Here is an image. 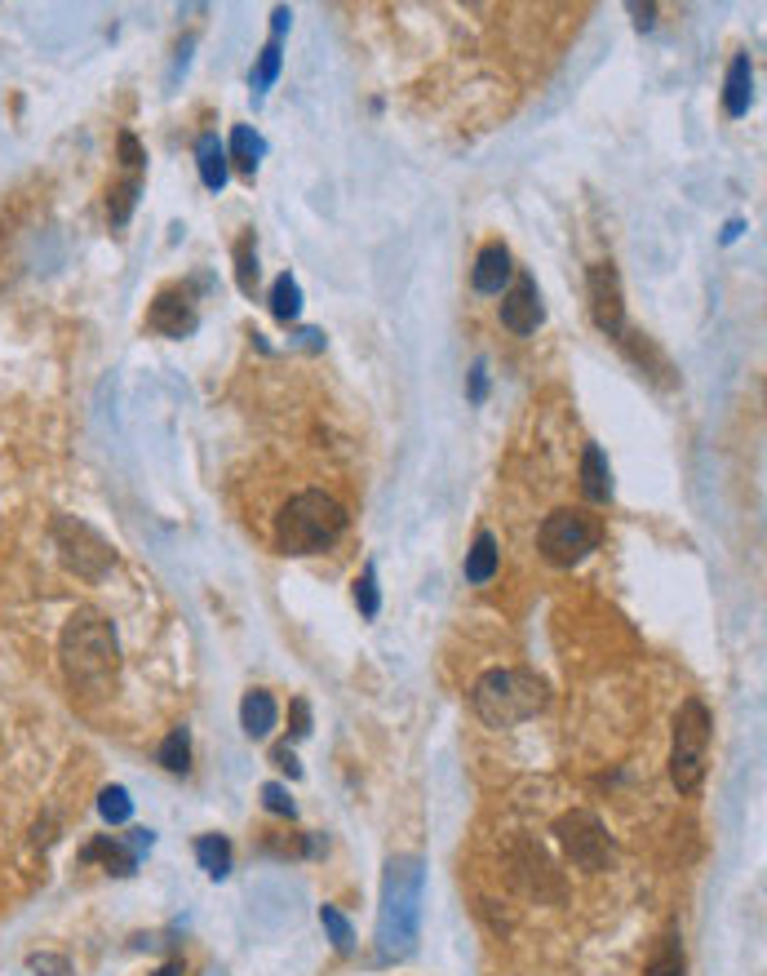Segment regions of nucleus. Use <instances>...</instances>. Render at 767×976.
Here are the masks:
<instances>
[{
	"label": "nucleus",
	"instance_id": "obj_38",
	"mask_svg": "<svg viewBox=\"0 0 767 976\" xmlns=\"http://www.w3.org/2000/svg\"><path fill=\"white\" fill-rule=\"evenodd\" d=\"M289 19H293V14H289L285 5H280V10H275V14H271V40H280V36L289 32Z\"/></svg>",
	"mask_w": 767,
	"mask_h": 976
},
{
	"label": "nucleus",
	"instance_id": "obj_6",
	"mask_svg": "<svg viewBox=\"0 0 767 976\" xmlns=\"http://www.w3.org/2000/svg\"><path fill=\"white\" fill-rule=\"evenodd\" d=\"M599 538H603L599 519H590L586 510H554V515L541 519V529H537V546H541V555H546L550 564H560V568L582 564V559L599 546Z\"/></svg>",
	"mask_w": 767,
	"mask_h": 976
},
{
	"label": "nucleus",
	"instance_id": "obj_26",
	"mask_svg": "<svg viewBox=\"0 0 767 976\" xmlns=\"http://www.w3.org/2000/svg\"><path fill=\"white\" fill-rule=\"evenodd\" d=\"M98 812H103L107 826H124V821L133 817V799H129V791H124V786H107V791L98 795Z\"/></svg>",
	"mask_w": 767,
	"mask_h": 976
},
{
	"label": "nucleus",
	"instance_id": "obj_34",
	"mask_svg": "<svg viewBox=\"0 0 767 976\" xmlns=\"http://www.w3.org/2000/svg\"><path fill=\"white\" fill-rule=\"evenodd\" d=\"M271 763L280 768V772H289V776H302V763H298V755H293L289 746H275V750H271Z\"/></svg>",
	"mask_w": 767,
	"mask_h": 976
},
{
	"label": "nucleus",
	"instance_id": "obj_8",
	"mask_svg": "<svg viewBox=\"0 0 767 976\" xmlns=\"http://www.w3.org/2000/svg\"><path fill=\"white\" fill-rule=\"evenodd\" d=\"M554 834H560L564 853H568V861L577 870L599 875V870L612 866V839H608V830H603V821L595 812H586V808L564 812L560 821H554Z\"/></svg>",
	"mask_w": 767,
	"mask_h": 976
},
{
	"label": "nucleus",
	"instance_id": "obj_40",
	"mask_svg": "<svg viewBox=\"0 0 767 976\" xmlns=\"http://www.w3.org/2000/svg\"><path fill=\"white\" fill-rule=\"evenodd\" d=\"M152 976H182V959H173V963H165L160 972H152Z\"/></svg>",
	"mask_w": 767,
	"mask_h": 976
},
{
	"label": "nucleus",
	"instance_id": "obj_35",
	"mask_svg": "<svg viewBox=\"0 0 767 976\" xmlns=\"http://www.w3.org/2000/svg\"><path fill=\"white\" fill-rule=\"evenodd\" d=\"M289 710H293V737H307V733H311V706H307L302 697H293Z\"/></svg>",
	"mask_w": 767,
	"mask_h": 976
},
{
	"label": "nucleus",
	"instance_id": "obj_25",
	"mask_svg": "<svg viewBox=\"0 0 767 976\" xmlns=\"http://www.w3.org/2000/svg\"><path fill=\"white\" fill-rule=\"evenodd\" d=\"M320 924H324V932H328V941H333L337 954H351L356 950V932H351V924H346V915H341L337 905H320Z\"/></svg>",
	"mask_w": 767,
	"mask_h": 976
},
{
	"label": "nucleus",
	"instance_id": "obj_17",
	"mask_svg": "<svg viewBox=\"0 0 767 976\" xmlns=\"http://www.w3.org/2000/svg\"><path fill=\"white\" fill-rule=\"evenodd\" d=\"M582 493L590 502L612 497V471H608V458H603L599 444H586V453H582Z\"/></svg>",
	"mask_w": 767,
	"mask_h": 976
},
{
	"label": "nucleus",
	"instance_id": "obj_10",
	"mask_svg": "<svg viewBox=\"0 0 767 976\" xmlns=\"http://www.w3.org/2000/svg\"><path fill=\"white\" fill-rule=\"evenodd\" d=\"M515 879L524 883V892H532L537 901H564V879L560 870L550 866V857L537 848L532 839H519L515 843Z\"/></svg>",
	"mask_w": 767,
	"mask_h": 976
},
{
	"label": "nucleus",
	"instance_id": "obj_18",
	"mask_svg": "<svg viewBox=\"0 0 767 976\" xmlns=\"http://www.w3.org/2000/svg\"><path fill=\"white\" fill-rule=\"evenodd\" d=\"M81 857H85V861H107V870H111V875H133V866H137V853L129 848L124 839H116V834L94 839Z\"/></svg>",
	"mask_w": 767,
	"mask_h": 976
},
{
	"label": "nucleus",
	"instance_id": "obj_32",
	"mask_svg": "<svg viewBox=\"0 0 767 976\" xmlns=\"http://www.w3.org/2000/svg\"><path fill=\"white\" fill-rule=\"evenodd\" d=\"M679 972H683V954H679V950H674V941H670V950H666V954L648 967V976H679Z\"/></svg>",
	"mask_w": 767,
	"mask_h": 976
},
{
	"label": "nucleus",
	"instance_id": "obj_14",
	"mask_svg": "<svg viewBox=\"0 0 767 976\" xmlns=\"http://www.w3.org/2000/svg\"><path fill=\"white\" fill-rule=\"evenodd\" d=\"M750 98H754V68H750L745 53H736L732 68H728V81H723V111L728 116H745Z\"/></svg>",
	"mask_w": 767,
	"mask_h": 976
},
{
	"label": "nucleus",
	"instance_id": "obj_5",
	"mask_svg": "<svg viewBox=\"0 0 767 976\" xmlns=\"http://www.w3.org/2000/svg\"><path fill=\"white\" fill-rule=\"evenodd\" d=\"M710 710L702 697H687L674 714V746H670V781L679 795H692L706 781V750H710Z\"/></svg>",
	"mask_w": 767,
	"mask_h": 976
},
{
	"label": "nucleus",
	"instance_id": "obj_12",
	"mask_svg": "<svg viewBox=\"0 0 767 976\" xmlns=\"http://www.w3.org/2000/svg\"><path fill=\"white\" fill-rule=\"evenodd\" d=\"M541 293H537V280L532 276H519L515 285H511V293L502 298V324L511 334H519V338H528V334H537V324H541Z\"/></svg>",
	"mask_w": 767,
	"mask_h": 976
},
{
	"label": "nucleus",
	"instance_id": "obj_2",
	"mask_svg": "<svg viewBox=\"0 0 767 976\" xmlns=\"http://www.w3.org/2000/svg\"><path fill=\"white\" fill-rule=\"evenodd\" d=\"M422 857H391L382 875V909H377V954L408 959L422 932Z\"/></svg>",
	"mask_w": 767,
	"mask_h": 976
},
{
	"label": "nucleus",
	"instance_id": "obj_37",
	"mask_svg": "<svg viewBox=\"0 0 767 976\" xmlns=\"http://www.w3.org/2000/svg\"><path fill=\"white\" fill-rule=\"evenodd\" d=\"M631 14H635V23H639V32H652V23H657V5H631Z\"/></svg>",
	"mask_w": 767,
	"mask_h": 976
},
{
	"label": "nucleus",
	"instance_id": "obj_28",
	"mask_svg": "<svg viewBox=\"0 0 767 976\" xmlns=\"http://www.w3.org/2000/svg\"><path fill=\"white\" fill-rule=\"evenodd\" d=\"M236 280H240V293H253L257 289V253H253V240L249 236L236 244Z\"/></svg>",
	"mask_w": 767,
	"mask_h": 976
},
{
	"label": "nucleus",
	"instance_id": "obj_30",
	"mask_svg": "<svg viewBox=\"0 0 767 976\" xmlns=\"http://www.w3.org/2000/svg\"><path fill=\"white\" fill-rule=\"evenodd\" d=\"M262 804H266L275 817H293V812H298L293 799H289V791L280 786V781H266V786H262Z\"/></svg>",
	"mask_w": 767,
	"mask_h": 976
},
{
	"label": "nucleus",
	"instance_id": "obj_21",
	"mask_svg": "<svg viewBox=\"0 0 767 976\" xmlns=\"http://www.w3.org/2000/svg\"><path fill=\"white\" fill-rule=\"evenodd\" d=\"M137 191H143V178H137V173H129L120 186H111V195H107V222L111 227H124L129 222V214L137 205Z\"/></svg>",
	"mask_w": 767,
	"mask_h": 976
},
{
	"label": "nucleus",
	"instance_id": "obj_13",
	"mask_svg": "<svg viewBox=\"0 0 767 976\" xmlns=\"http://www.w3.org/2000/svg\"><path fill=\"white\" fill-rule=\"evenodd\" d=\"M515 267H511V249L506 244H483L479 257H475V272H470V285L475 293H502L511 285Z\"/></svg>",
	"mask_w": 767,
	"mask_h": 976
},
{
	"label": "nucleus",
	"instance_id": "obj_23",
	"mask_svg": "<svg viewBox=\"0 0 767 976\" xmlns=\"http://www.w3.org/2000/svg\"><path fill=\"white\" fill-rule=\"evenodd\" d=\"M280 40H266V49L257 53V62H253V76H249V85H253V94L262 98L271 85H275V76H280Z\"/></svg>",
	"mask_w": 767,
	"mask_h": 976
},
{
	"label": "nucleus",
	"instance_id": "obj_1",
	"mask_svg": "<svg viewBox=\"0 0 767 976\" xmlns=\"http://www.w3.org/2000/svg\"><path fill=\"white\" fill-rule=\"evenodd\" d=\"M58 658H62V675L76 692L85 697H103L116 684L120 671V643L116 630L103 613L94 609H76L67 622L62 639H58Z\"/></svg>",
	"mask_w": 767,
	"mask_h": 976
},
{
	"label": "nucleus",
	"instance_id": "obj_42",
	"mask_svg": "<svg viewBox=\"0 0 767 976\" xmlns=\"http://www.w3.org/2000/svg\"><path fill=\"white\" fill-rule=\"evenodd\" d=\"M0 231H5V227H0Z\"/></svg>",
	"mask_w": 767,
	"mask_h": 976
},
{
	"label": "nucleus",
	"instance_id": "obj_16",
	"mask_svg": "<svg viewBox=\"0 0 767 976\" xmlns=\"http://www.w3.org/2000/svg\"><path fill=\"white\" fill-rule=\"evenodd\" d=\"M275 714H280V710H275V697L266 688L244 692V701H240V724H244L249 737H266L275 728Z\"/></svg>",
	"mask_w": 767,
	"mask_h": 976
},
{
	"label": "nucleus",
	"instance_id": "obj_31",
	"mask_svg": "<svg viewBox=\"0 0 767 976\" xmlns=\"http://www.w3.org/2000/svg\"><path fill=\"white\" fill-rule=\"evenodd\" d=\"M27 967H32L36 976H76L72 963H67L62 954H27Z\"/></svg>",
	"mask_w": 767,
	"mask_h": 976
},
{
	"label": "nucleus",
	"instance_id": "obj_11",
	"mask_svg": "<svg viewBox=\"0 0 767 976\" xmlns=\"http://www.w3.org/2000/svg\"><path fill=\"white\" fill-rule=\"evenodd\" d=\"M195 324H200V315H195V302H191V293L187 289H160L156 293V302H152V311H147V329L152 334H165V338H187V334H195Z\"/></svg>",
	"mask_w": 767,
	"mask_h": 976
},
{
	"label": "nucleus",
	"instance_id": "obj_3",
	"mask_svg": "<svg viewBox=\"0 0 767 976\" xmlns=\"http://www.w3.org/2000/svg\"><path fill=\"white\" fill-rule=\"evenodd\" d=\"M550 701V688L528 671H488L470 688V710L488 728H515L541 714Z\"/></svg>",
	"mask_w": 767,
	"mask_h": 976
},
{
	"label": "nucleus",
	"instance_id": "obj_29",
	"mask_svg": "<svg viewBox=\"0 0 767 976\" xmlns=\"http://www.w3.org/2000/svg\"><path fill=\"white\" fill-rule=\"evenodd\" d=\"M356 604H360L364 617H377V609H382V595H377V568H373V564H369V568L360 573V581H356Z\"/></svg>",
	"mask_w": 767,
	"mask_h": 976
},
{
	"label": "nucleus",
	"instance_id": "obj_36",
	"mask_svg": "<svg viewBox=\"0 0 767 976\" xmlns=\"http://www.w3.org/2000/svg\"><path fill=\"white\" fill-rule=\"evenodd\" d=\"M483 396H488V369H483V364H475V369H470V400H475V405H483Z\"/></svg>",
	"mask_w": 767,
	"mask_h": 976
},
{
	"label": "nucleus",
	"instance_id": "obj_39",
	"mask_svg": "<svg viewBox=\"0 0 767 976\" xmlns=\"http://www.w3.org/2000/svg\"><path fill=\"white\" fill-rule=\"evenodd\" d=\"M741 231H745V222H741V218H732V222L723 227V244H732V240H736Z\"/></svg>",
	"mask_w": 767,
	"mask_h": 976
},
{
	"label": "nucleus",
	"instance_id": "obj_19",
	"mask_svg": "<svg viewBox=\"0 0 767 976\" xmlns=\"http://www.w3.org/2000/svg\"><path fill=\"white\" fill-rule=\"evenodd\" d=\"M498 564H502L498 538H493V533H479V538H475V546L466 551V581H475V586L493 581V577H498Z\"/></svg>",
	"mask_w": 767,
	"mask_h": 976
},
{
	"label": "nucleus",
	"instance_id": "obj_20",
	"mask_svg": "<svg viewBox=\"0 0 767 976\" xmlns=\"http://www.w3.org/2000/svg\"><path fill=\"white\" fill-rule=\"evenodd\" d=\"M195 861L208 879H227L231 875V843L223 834H204L195 839Z\"/></svg>",
	"mask_w": 767,
	"mask_h": 976
},
{
	"label": "nucleus",
	"instance_id": "obj_41",
	"mask_svg": "<svg viewBox=\"0 0 767 976\" xmlns=\"http://www.w3.org/2000/svg\"><path fill=\"white\" fill-rule=\"evenodd\" d=\"M204 976H227V972H204Z\"/></svg>",
	"mask_w": 767,
	"mask_h": 976
},
{
	"label": "nucleus",
	"instance_id": "obj_4",
	"mask_svg": "<svg viewBox=\"0 0 767 976\" xmlns=\"http://www.w3.org/2000/svg\"><path fill=\"white\" fill-rule=\"evenodd\" d=\"M346 529V510L337 497L307 489L298 497H289V506L275 515V546L285 555H315L324 546H333Z\"/></svg>",
	"mask_w": 767,
	"mask_h": 976
},
{
	"label": "nucleus",
	"instance_id": "obj_22",
	"mask_svg": "<svg viewBox=\"0 0 767 976\" xmlns=\"http://www.w3.org/2000/svg\"><path fill=\"white\" fill-rule=\"evenodd\" d=\"M271 315L285 320V324H293L302 315V289H298L293 276H280V280L271 285Z\"/></svg>",
	"mask_w": 767,
	"mask_h": 976
},
{
	"label": "nucleus",
	"instance_id": "obj_7",
	"mask_svg": "<svg viewBox=\"0 0 767 976\" xmlns=\"http://www.w3.org/2000/svg\"><path fill=\"white\" fill-rule=\"evenodd\" d=\"M53 542H58L67 568H72L76 577H85V581L107 577L111 564H116V551L107 546V538L98 529H89L85 519H76V515H58L53 519Z\"/></svg>",
	"mask_w": 767,
	"mask_h": 976
},
{
	"label": "nucleus",
	"instance_id": "obj_33",
	"mask_svg": "<svg viewBox=\"0 0 767 976\" xmlns=\"http://www.w3.org/2000/svg\"><path fill=\"white\" fill-rule=\"evenodd\" d=\"M120 160H124V169H143V147H137V138L133 134H120Z\"/></svg>",
	"mask_w": 767,
	"mask_h": 976
},
{
	"label": "nucleus",
	"instance_id": "obj_27",
	"mask_svg": "<svg viewBox=\"0 0 767 976\" xmlns=\"http://www.w3.org/2000/svg\"><path fill=\"white\" fill-rule=\"evenodd\" d=\"M160 763H165L169 772H187V763H191V737H187V728H173V733L160 742Z\"/></svg>",
	"mask_w": 767,
	"mask_h": 976
},
{
	"label": "nucleus",
	"instance_id": "obj_15",
	"mask_svg": "<svg viewBox=\"0 0 767 976\" xmlns=\"http://www.w3.org/2000/svg\"><path fill=\"white\" fill-rule=\"evenodd\" d=\"M195 165H200V182L208 191H223L227 186V147L218 143V134H200L195 143Z\"/></svg>",
	"mask_w": 767,
	"mask_h": 976
},
{
	"label": "nucleus",
	"instance_id": "obj_24",
	"mask_svg": "<svg viewBox=\"0 0 767 976\" xmlns=\"http://www.w3.org/2000/svg\"><path fill=\"white\" fill-rule=\"evenodd\" d=\"M262 152H266V143L253 134L249 124H236V129H231V156H236V165H240L244 173H253V169H257Z\"/></svg>",
	"mask_w": 767,
	"mask_h": 976
},
{
	"label": "nucleus",
	"instance_id": "obj_9",
	"mask_svg": "<svg viewBox=\"0 0 767 976\" xmlns=\"http://www.w3.org/2000/svg\"><path fill=\"white\" fill-rule=\"evenodd\" d=\"M586 289H590V315L595 324L608 334V338H621L625 334V298H621V276L612 263H595L590 276H586Z\"/></svg>",
	"mask_w": 767,
	"mask_h": 976
}]
</instances>
